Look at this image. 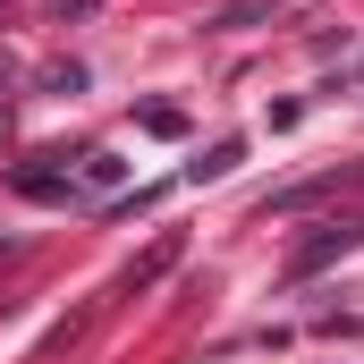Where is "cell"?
<instances>
[{"label": "cell", "mask_w": 364, "mask_h": 364, "mask_svg": "<svg viewBox=\"0 0 364 364\" xmlns=\"http://www.w3.org/2000/svg\"><path fill=\"white\" fill-rule=\"evenodd\" d=\"M170 263H178V237H161V246H153V255H144V263L127 272V288H153V279L170 272Z\"/></svg>", "instance_id": "cell-4"}, {"label": "cell", "mask_w": 364, "mask_h": 364, "mask_svg": "<svg viewBox=\"0 0 364 364\" xmlns=\"http://www.w3.org/2000/svg\"><path fill=\"white\" fill-rule=\"evenodd\" d=\"M144 127H153V136H186V110H170V102H153V110H144Z\"/></svg>", "instance_id": "cell-6"}, {"label": "cell", "mask_w": 364, "mask_h": 364, "mask_svg": "<svg viewBox=\"0 0 364 364\" xmlns=\"http://www.w3.org/2000/svg\"><path fill=\"white\" fill-rule=\"evenodd\" d=\"M237 161H246V144H237V136H220V144H212L203 161H186V178H229Z\"/></svg>", "instance_id": "cell-3"}, {"label": "cell", "mask_w": 364, "mask_h": 364, "mask_svg": "<svg viewBox=\"0 0 364 364\" xmlns=\"http://www.w3.org/2000/svg\"><path fill=\"white\" fill-rule=\"evenodd\" d=\"M356 237H364V220H331V229H314V237H305V246L288 255V272H296V279H314L322 263H339V255H348Z\"/></svg>", "instance_id": "cell-1"}, {"label": "cell", "mask_w": 364, "mask_h": 364, "mask_svg": "<svg viewBox=\"0 0 364 364\" xmlns=\"http://www.w3.org/2000/svg\"><path fill=\"white\" fill-rule=\"evenodd\" d=\"M9 186L34 195V203H68V195H77V178H60V170H9Z\"/></svg>", "instance_id": "cell-2"}, {"label": "cell", "mask_w": 364, "mask_h": 364, "mask_svg": "<svg viewBox=\"0 0 364 364\" xmlns=\"http://www.w3.org/2000/svg\"><path fill=\"white\" fill-rule=\"evenodd\" d=\"M119 178H127L119 153H85V186H119Z\"/></svg>", "instance_id": "cell-5"}]
</instances>
